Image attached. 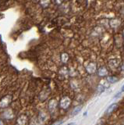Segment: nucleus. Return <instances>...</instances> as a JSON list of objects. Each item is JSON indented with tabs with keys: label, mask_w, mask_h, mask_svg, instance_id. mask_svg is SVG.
I'll list each match as a JSON object with an SVG mask.
<instances>
[{
	"label": "nucleus",
	"mask_w": 124,
	"mask_h": 125,
	"mask_svg": "<svg viewBox=\"0 0 124 125\" xmlns=\"http://www.w3.org/2000/svg\"><path fill=\"white\" fill-rule=\"evenodd\" d=\"M10 101H11V99L10 96L4 97L1 101H0V106L1 107L6 106V105L10 103Z\"/></svg>",
	"instance_id": "f257e3e1"
},
{
	"label": "nucleus",
	"mask_w": 124,
	"mask_h": 125,
	"mask_svg": "<svg viewBox=\"0 0 124 125\" xmlns=\"http://www.w3.org/2000/svg\"><path fill=\"white\" fill-rule=\"evenodd\" d=\"M56 100H52L50 102V104H49V109H51L52 111H53L54 109H56Z\"/></svg>",
	"instance_id": "6e6552de"
},
{
	"label": "nucleus",
	"mask_w": 124,
	"mask_h": 125,
	"mask_svg": "<svg viewBox=\"0 0 124 125\" xmlns=\"http://www.w3.org/2000/svg\"><path fill=\"white\" fill-rule=\"evenodd\" d=\"M121 91H122V92H124V85H123V87H122V89H121Z\"/></svg>",
	"instance_id": "ddd939ff"
},
{
	"label": "nucleus",
	"mask_w": 124,
	"mask_h": 125,
	"mask_svg": "<svg viewBox=\"0 0 124 125\" xmlns=\"http://www.w3.org/2000/svg\"><path fill=\"white\" fill-rule=\"evenodd\" d=\"M123 70H124V64H123Z\"/></svg>",
	"instance_id": "4468645a"
},
{
	"label": "nucleus",
	"mask_w": 124,
	"mask_h": 125,
	"mask_svg": "<svg viewBox=\"0 0 124 125\" xmlns=\"http://www.w3.org/2000/svg\"><path fill=\"white\" fill-rule=\"evenodd\" d=\"M108 81L111 82V83H115V82L118 81V79L115 77H108Z\"/></svg>",
	"instance_id": "9d476101"
},
{
	"label": "nucleus",
	"mask_w": 124,
	"mask_h": 125,
	"mask_svg": "<svg viewBox=\"0 0 124 125\" xmlns=\"http://www.w3.org/2000/svg\"><path fill=\"white\" fill-rule=\"evenodd\" d=\"M116 107H117V104H116V103L112 104V105H110V106L108 108L106 113H112L113 110H115V109Z\"/></svg>",
	"instance_id": "0eeeda50"
},
{
	"label": "nucleus",
	"mask_w": 124,
	"mask_h": 125,
	"mask_svg": "<svg viewBox=\"0 0 124 125\" xmlns=\"http://www.w3.org/2000/svg\"><path fill=\"white\" fill-rule=\"evenodd\" d=\"M123 35H124V30H123Z\"/></svg>",
	"instance_id": "2eb2a0df"
},
{
	"label": "nucleus",
	"mask_w": 124,
	"mask_h": 125,
	"mask_svg": "<svg viewBox=\"0 0 124 125\" xmlns=\"http://www.w3.org/2000/svg\"><path fill=\"white\" fill-rule=\"evenodd\" d=\"M81 108L80 106H79V107H76V109H74V110L73 111V113H72V116H76V115H77L78 113L80 112V110H81Z\"/></svg>",
	"instance_id": "1a4fd4ad"
},
{
	"label": "nucleus",
	"mask_w": 124,
	"mask_h": 125,
	"mask_svg": "<svg viewBox=\"0 0 124 125\" xmlns=\"http://www.w3.org/2000/svg\"><path fill=\"white\" fill-rule=\"evenodd\" d=\"M62 124H63V120H59V121H58V122L53 124L52 125H61Z\"/></svg>",
	"instance_id": "9b49d317"
},
{
	"label": "nucleus",
	"mask_w": 124,
	"mask_h": 125,
	"mask_svg": "<svg viewBox=\"0 0 124 125\" xmlns=\"http://www.w3.org/2000/svg\"><path fill=\"white\" fill-rule=\"evenodd\" d=\"M119 24H120V21L119 20H116V19L112 20V21H111V22H110V25L112 27H117Z\"/></svg>",
	"instance_id": "39448f33"
},
{
	"label": "nucleus",
	"mask_w": 124,
	"mask_h": 125,
	"mask_svg": "<svg viewBox=\"0 0 124 125\" xmlns=\"http://www.w3.org/2000/svg\"><path fill=\"white\" fill-rule=\"evenodd\" d=\"M107 73H108V71H107V70L105 67L100 68L99 70H98V74H99L100 76H102V77L107 75Z\"/></svg>",
	"instance_id": "423d86ee"
},
{
	"label": "nucleus",
	"mask_w": 124,
	"mask_h": 125,
	"mask_svg": "<svg viewBox=\"0 0 124 125\" xmlns=\"http://www.w3.org/2000/svg\"><path fill=\"white\" fill-rule=\"evenodd\" d=\"M69 103H70V100H69L67 97L63 98L61 101V107L63 109H67L69 105Z\"/></svg>",
	"instance_id": "f03ea898"
},
{
	"label": "nucleus",
	"mask_w": 124,
	"mask_h": 125,
	"mask_svg": "<svg viewBox=\"0 0 124 125\" xmlns=\"http://www.w3.org/2000/svg\"><path fill=\"white\" fill-rule=\"evenodd\" d=\"M95 70H96V65L95 63H93V62H92V63L88 64V66H87V72L90 73H93L95 71Z\"/></svg>",
	"instance_id": "20e7f679"
},
{
	"label": "nucleus",
	"mask_w": 124,
	"mask_h": 125,
	"mask_svg": "<svg viewBox=\"0 0 124 125\" xmlns=\"http://www.w3.org/2000/svg\"><path fill=\"white\" fill-rule=\"evenodd\" d=\"M67 125H75V123H69V124H68Z\"/></svg>",
	"instance_id": "f8f14e48"
},
{
	"label": "nucleus",
	"mask_w": 124,
	"mask_h": 125,
	"mask_svg": "<svg viewBox=\"0 0 124 125\" xmlns=\"http://www.w3.org/2000/svg\"><path fill=\"white\" fill-rule=\"evenodd\" d=\"M17 122L19 125H25L26 123L28 122V118L26 116H20L17 120Z\"/></svg>",
	"instance_id": "7ed1b4c3"
}]
</instances>
